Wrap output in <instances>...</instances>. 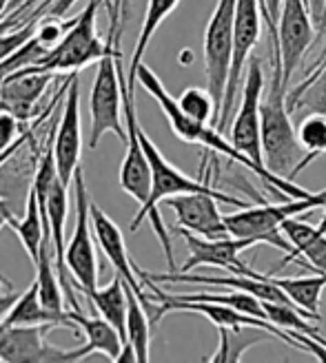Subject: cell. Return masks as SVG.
Masks as SVG:
<instances>
[{"instance_id":"obj_24","label":"cell","mask_w":326,"mask_h":363,"mask_svg":"<svg viewBox=\"0 0 326 363\" xmlns=\"http://www.w3.org/2000/svg\"><path fill=\"white\" fill-rule=\"evenodd\" d=\"M180 108L193 120L202 122V124H211L217 122V104L211 96L209 89H200V86H189L185 89L178 98Z\"/></svg>"},{"instance_id":"obj_34","label":"cell","mask_w":326,"mask_h":363,"mask_svg":"<svg viewBox=\"0 0 326 363\" xmlns=\"http://www.w3.org/2000/svg\"><path fill=\"white\" fill-rule=\"evenodd\" d=\"M40 0H25V3L21 5V7H16V9H23V11H27V16L36 9V5H38Z\"/></svg>"},{"instance_id":"obj_16","label":"cell","mask_w":326,"mask_h":363,"mask_svg":"<svg viewBox=\"0 0 326 363\" xmlns=\"http://www.w3.org/2000/svg\"><path fill=\"white\" fill-rule=\"evenodd\" d=\"M3 323H7V325H43V323H47V325H53V328H60V325L76 328V323L69 319V311L53 313L43 303L36 281L25 290L23 295H18L16 303L11 306V311L7 313Z\"/></svg>"},{"instance_id":"obj_8","label":"cell","mask_w":326,"mask_h":363,"mask_svg":"<svg viewBox=\"0 0 326 363\" xmlns=\"http://www.w3.org/2000/svg\"><path fill=\"white\" fill-rule=\"evenodd\" d=\"M53 325H7L0 323V361L43 363V361H80V348L63 350L47 339Z\"/></svg>"},{"instance_id":"obj_14","label":"cell","mask_w":326,"mask_h":363,"mask_svg":"<svg viewBox=\"0 0 326 363\" xmlns=\"http://www.w3.org/2000/svg\"><path fill=\"white\" fill-rule=\"evenodd\" d=\"M280 228L291 244V252L284 257L282 266L288 262H300L304 266L309 264L315 272H326V233L295 217L284 220Z\"/></svg>"},{"instance_id":"obj_2","label":"cell","mask_w":326,"mask_h":363,"mask_svg":"<svg viewBox=\"0 0 326 363\" xmlns=\"http://www.w3.org/2000/svg\"><path fill=\"white\" fill-rule=\"evenodd\" d=\"M104 0H89L87 7L71 18V25L65 31L63 40L51 47L45 58L36 65L43 71H53V74H74V71L89 67L98 62L104 53H109L116 43H120L122 31H120V11L118 5L109 7L112 13V25H109V35L107 40H102L98 35V7Z\"/></svg>"},{"instance_id":"obj_11","label":"cell","mask_w":326,"mask_h":363,"mask_svg":"<svg viewBox=\"0 0 326 363\" xmlns=\"http://www.w3.org/2000/svg\"><path fill=\"white\" fill-rule=\"evenodd\" d=\"M315 29L317 27L313 23L309 0H284L278 21V43L286 84L300 67L304 53L309 51L315 38Z\"/></svg>"},{"instance_id":"obj_25","label":"cell","mask_w":326,"mask_h":363,"mask_svg":"<svg viewBox=\"0 0 326 363\" xmlns=\"http://www.w3.org/2000/svg\"><path fill=\"white\" fill-rule=\"evenodd\" d=\"M38 23H40L38 18H31V21H27L25 25L0 35V62L7 60L9 56H13L18 49H23L33 38L36 29H38Z\"/></svg>"},{"instance_id":"obj_9","label":"cell","mask_w":326,"mask_h":363,"mask_svg":"<svg viewBox=\"0 0 326 363\" xmlns=\"http://www.w3.org/2000/svg\"><path fill=\"white\" fill-rule=\"evenodd\" d=\"M178 233L183 235V240L189 248V259L185 266L180 268L183 272H189L193 268L200 266H211V268H222L229 272H240V275H251L258 277L260 272L253 270L246 262H242V252L258 246V242L244 240V238H220V240H209L202 235H195L191 230L178 228Z\"/></svg>"},{"instance_id":"obj_7","label":"cell","mask_w":326,"mask_h":363,"mask_svg":"<svg viewBox=\"0 0 326 363\" xmlns=\"http://www.w3.org/2000/svg\"><path fill=\"white\" fill-rule=\"evenodd\" d=\"M262 5L260 0H238V9H235V31H233V58H231V71L229 82L222 100L220 122H217V131L231 129L233 111H235V94L242 80V71L249 65L251 51L256 49L262 35Z\"/></svg>"},{"instance_id":"obj_12","label":"cell","mask_w":326,"mask_h":363,"mask_svg":"<svg viewBox=\"0 0 326 363\" xmlns=\"http://www.w3.org/2000/svg\"><path fill=\"white\" fill-rule=\"evenodd\" d=\"M92 226H94L96 244L102 250V255L109 259V264L114 266V270L124 279V284L140 297V301L144 303V308H147V313H149L151 299L147 293H144V284L138 275V266L131 262L129 250H126L124 235L118 228V224L94 202V199H92Z\"/></svg>"},{"instance_id":"obj_28","label":"cell","mask_w":326,"mask_h":363,"mask_svg":"<svg viewBox=\"0 0 326 363\" xmlns=\"http://www.w3.org/2000/svg\"><path fill=\"white\" fill-rule=\"evenodd\" d=\"M282 3L284 0H260L262 5V18L271 29H278V21L282 13Z\"/></svg>"},{"instance_id":"obj_30","label":"cell","mask_w":326,"mask_h":363,"mask_svg":"<svg viewBox=\"0 0 326 363\" xmlns=\"http://www.w3.org/2000/svg\"><path fill=\"white\" fill-rule=\"evenodd\" d=\"M309 7H311V16H313V23H315L317 31L324 35V29H326V0H309Z\"/></svg>"},{"instance_id":"obj_36","label":"cell","mask_w":326,"mask_h":363,"mask_svg":"<svg viewBox=\"0 0 326 363\" xmlns=\"http://www.w3.org/2000/svg\"><path fill=\"white\" fill-rule=\"evenodd\" d=\"M317 228H320L322 233H326V206H324V213H322V220H320Z\"/></svg>"},{"instance_id":"obj_29","label":"cell","mask_w":326,"mask_h":363,"mask_svg":"<svg viewBox=\"0 0 326 363\" xmlns=\"http://www.w3.org/2000/svg\"><path fill=\"white\" fill-rule=\"evenodd\" d=\"M27 23V11L23 9H13L11 13H7L5 18H0V35L16 29V27H21Z\"/></svg>"},{"instance_id":"obj_4","label":"cell","mask_w":326,"mask_h":363,"mask_svg":"<svg viewBox=\"0 0 326 363\" xmlns=\"http://www.w3.org/2000/svg\"><path fill=\"white\" fill-rule=\"evenodd\" d=\"M326 206V189L320 193H311L306 197H293L282 204H262V206H246L238 213L224 215L227 226L233 238L253 240L258 244H268L273 248L284 250L286 255L291 252V244L282 233V222L298 217L302 213H311L313 208Z\"/></svg>"},{"instance_id":"obj_33","label":"cell","mask_w":326,"mask_h":363,"mask_svg":"<svg viewBox=\"0 0 326 363\" xmlns=\"http://www.w3.org/2000/svg\"><path fill=\"white\" fill-rule=\"evenodd\" d=\"M11 217H13V211L9 208V204L5 202V199L0 197V230H3V228L9 224Z\"/></svg>"},{"instance_id":"obj_6","label":"cell","mask_w":326,"mask_h":363,"mask_svg":"<svg viewBox=\"0 0 326 363\" xmlns=\"http://www.w3.org/2000/svg\"><path fill=\"white\" fill-rule=\"evenodd\" d=\"M76 191V226L67 246V268L69 275L78 284L85 295L98 288V259H96V238L92 226V197L85 186V175L78 167L74 177Z\"/></svg>"},{"instance_id":"obj_3","label":"cell","mask_w":326,"mask_h":363,"mask_svg":"<svg viewBox=\"0 0 326 363\" xmlns=\"http://www.w3.org/2000/svg\"><path fill=\"white\" fill-rule=\"evenodd\" d=\"M136 82L142 84V89L147 91V94L160 104L162 113L169 120L171 124V131L175 133V138H180L187 144H200V147L213 151L215 155H224L229 157L235 164H240L249 171L256 173L260 179H262V171L258 169V164L253 160H249L238 147H233V142L227 140L222 135V131H217V126H211V124H202L193 118H189L183 108H180L178 100L169 94L162 84V80L156 76V71H151L147 65H140L138 71H136Z\"/></svg>"},{"instance_id":"obj_37","label":"cell","mask_w":326,"mask_h":363,"mask_svg":"<svg viewBox=\"0 0 326 363\" xmlns=\"http://www.w3.org/2000/svg\"><path fill=\"white\" fill-rule=\"evenodd\" d=\"M23 3H25V0H11V11H13L16 7H21Z\"/></svg>"},{"instance_id":"obj_17","label":"cell","mask_w":326,"mask_h":363,"mask_svg":"<svg viewBox=\"0 0 326 363\" xmlns=\"http://www.w3.org/2000/svg\"><path fill=\"white\" fill-rule=\"evenodd\" d=\"M7 226L16 233V238L21 240L23 248L27 250L31 264L36 266L38 255H40V248H43V242H45V235H47V224H45L38 195H36L33 186H29V193H27V206H25L23 220L11 217Z\"/></svg>"},{"instance_id":"obj_22","label":"cell","mask_w":326,"mask_h":363,"mask_svg":"<svg viewBox=\"0 0 326 363\" xmlns=\"http://www.w3.org/2000/svg\"><path fill=\"white\" fill-rule=\"evenodd\" d=\"M126 286V284H124ZM151 317L140 297L126 286V341L131 343L138 361H149V341H151Z\"/></svg>"},{"instance_id":"obj_18","label":"cell","mask_w":326,"mask_h":363,"mask_svg":"<svg viewBox=\"0 0 326 363\" xmlns=\"http://www.w3.org/2000/svg\"><path fill=\"white\" fill-rule=\"evenodd\" d=\"M87 299L94 306V311L100 317H104L122 335L126 343V286L118 272L107 286L92 290V293L87 295Z\"/></svg>"},{"instance_id":"obj_20","label":"cell","mask_w":326,"mask_h":363,"mask_svg":"<svg viewBox=\"0 0 326 363\" xmlns=\"http://www.w3.org/2000/svg\"><path fill=\"white\" fill-rule=\"evenodd\" d=\"M286 104L288 111L300 118L311 113L326 116V60L291 91V96H286Z\"/></svg>"},{"instance_id":"obj_5","label":"cell","mask_w":326,"mask_h":363,"mask_svg":"<svg viewBox=\"0 0 326 363\" xmlns=\"http://www.w3.org/2000/svg\"><path fill=\"white\" fill-rule=\"evenodd\" d=\"M122 51L120 43L98 60L96 78L89 98V113H92V133H89V149H96L104 133H114L126 144V122L122 102Z\"/></svg>"},{"instance_id":"obj_35","label":"cell","mask_w":326,"mask_h":363,"mask_svg":"<svg viewBox=\"0 0 326 363\" xmlns=\"http://www.w3.org/2000/svg\"><path fill=\"white\" fill-rule=\"evenodd\" d=\"M9 5H11V0H0V18H3V16L7 13Z\"/></svg>"},{"instance_id":"obj_19","label":"cell","mask_w":326,"mask_h":363,"mask_svg":"<svg viewBox=\"0 0 326 363\" xmlns=\"http://www.w3.org/2000/svg\"><path fill=\"white\" fill-rule=\"evenodd\" d=\"M268 279L284 290V295L291 299L304 315L320 321V297L326 288V272L311 277H273Z\"/></svg>"},{"instance_id":"obj_1","label":"cell","mask_w":326,"mask_h":363,"mask_svg":"<svg viewBox=\"0 0 326 363\" xmlns=\"http://www.w3.org/2000/svg\"><path fill=\"white\" fill-rule=\"evenodd\" d=\"M268 53H271V82L264 86L260 102L262 120V151L264 164L271 173L291 179V173L304 160L302 144L298 140V129L293 126L291 111L286 104V82L282 71V56L278 31L268 29Z\"/></svg>"},{"instance_id":"obj_32","label":"cell","mask_w":326,"mask_h":363,"mask_svg":"<svg viewBox=\"0 0 326 363\" xmlns=\"http://www.w3.org/2000/svg\"><path fill=\"white\" fill-rule=\"evenodd\" d=\"M116 5H118V11H120V31H124V25H126V21H129L131 0H116Z\"/></svg>"},{"instance_id":"obj_10","label":"cell","mask_w":326,"mask_h":363,"mask_svg":"<svg viewBox=\"0 0 326 363\" xmlns=\"http://www.w3.org/2000/svg\"><path fill=\"white\" fill-rule=\"evenodd\" d=\"M53 160L65 186H71L80 167V149H82V133H80V80L78 71L71 76V82L65 91V102L60 111V122L56 126V135L51 142Z\"/></svg>"},{"instance_id":"obj_13","label":"cell","mask_w":326,"mask_h":363,"mask_svg":"<svg viewBox=\"0 0 326 363\" xmlns=\"http://www.w3.org/2000/svg\"><path fill=\"white\" fill-rule=\"evenodd\" d=\"M217 202L220 199L209 193H185L167 197L165 204L175 213L178 228L191 230L209 240L231 238V230L227 226L224 215L217 208Z\"/></svg>"},{"instance_id":"obj_26","label":"cell","mask_w":326,"mask_h":363,"mask_svg":"<svg viewBox=\"0 0 326 363\" xmlns=\"http://www.w3.org/2000/svg\"><path fill=\"white\" fill-rule=\"evenodd\" d=\"M18 129H21V120L13 118L11 113L0 111V153L7 151L18 140Z\"/></svg>"},{"instance_id":"obj_15","label":"cell","mask_w":326,"mask_h":363,"mask_svg":"<svg viewBox=\"0 0 326 363\" xmlns=\"http://www.w3.org/2000/svg\"><path fill=\"white\" fill-rule=\"evenodd\" d=\"M69 319L76 323V328L82 330V335L87 339V346L80 348L82 359L89 357L92 352H100L107 359L118 361V354H120V350L124 346V339L104 317H100V315L98 317H87L82 311H74V308H71Z\"/></svg>"},{"instance_id":"obj_21","label":"cell","mask_w":326,"mask_h":363,"mask_svg":"<svg viewBox=\"0 0 326 363\" xmlns=\"http://www.w3.org/2000/svg\"><path fill=\"white\" fill-rule=\"evenodd\" d=\"M180 0H149L147 5V13H144V21H142V29L138 35V43L134 49V56H131V65H129V74H126V82H129V91L136 94V71L142 65L144 53H147V47L151 43V38L156 35L158 27L167 21V18L175 11Z\"/></svg>"},{"instance_id":"obj_27","label":"cell","mask_w":326,"mask_h":363,"mask_svg":"<svg viewBox=\"0 0 326 363\" xmlns=\"http://www.w3.org/2000/svg\"><path fill=\"white\" fill-rule=\"evenodd\" d=\"M18 293L13 290V286L5 279H0V323L7 317V313L11 311V306L16 303Z\"/></svg>"},{"instance_id":"obj_23","label":"cell","mask_w":326,"mask_h":363,"mask_svg":"<svg viewBox=\"0 0 326 363\" xmlns=\"http://www.w3.org/2000/svg\"><path fill=\"white\" fill-rule=\"evenodd\" d=\"M298 140L302 144V149L306 151L304 160L295 167V171L291 173V179L298 177L306 164H311V162L322 155L326 151V116H320V113H311V116H304L300 118V124H298Z\"/></svg>"},{"instance_id":"obj_31","label":"cell","mask_w":326,"mask_h":363,"mask_svg":"<svg viewBox=\"0 0 326 363\" xmlns=\"http://www.w3.org/2000/svg\"><path fill=\"white\" fill-rule=\"evenodd\" d=\"M78 3V0H51V5H49V11L47 16H56V18H63L67 16V11L74 7Z\"/></svg>"}]
</instances>
